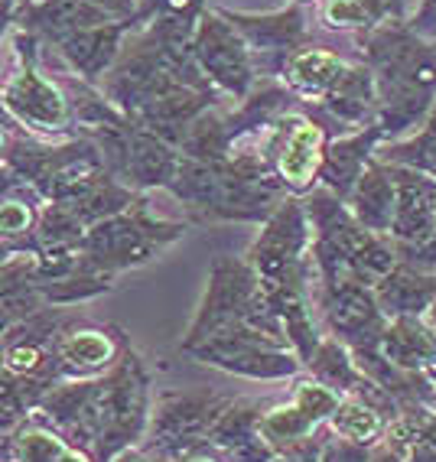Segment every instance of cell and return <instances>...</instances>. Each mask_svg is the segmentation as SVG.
<instances>
[{"mask_svg":"<svg viewBox=\"0 0 436 462\" xmlns=\"http://www.w3.org/2000/svg\"><path fill=\"white\" fill-rule=\"evenodd\" d=\"M316 147H320V134L310 125H300V131L290 137L287 150H283V173L293 182H306V176L313 173Z\"/></svg>","mask_w":436,"mask_h":462,"instance_id":"cell-1","label":"cell"},{"mask_svg":"<svg viewBox=\"0 0 436 462\" xmlns=\"http://www.w3.org/2000/svg\"><path fill=\"white\" fill-rule=\"evenodd\" d=\"M62 356L72 365H101L111 356V346H107V338L98 336V332H79V336H72L66 342Z\"/></svg>","mask_w":436,"mask_h":462,"instance_id":"cell-2","label":"cell"},{"mask_svg":"<svg viewBox=\"0 0 436 462\" xmlns=\"http://www.w3.org/2000/svg\"><path fill=\"white\" fill-rule=\"evenodd\" d=\"M336 430L348 439H368L378 430V417L362 404H346L336 417Z\"/></svg>","mask_w":436,"mask_h":462,"instance_id":"cell-3","label":"cell"},{"mask_svg":"<svg viewBox=\"0 0 436 462\" xmlns=\"http://www.w3.org/2000/svg\"><path fill=\"white\" fill-rule=\"evenodd\" d=\"M36 348H14V352H10L7 356V362H10V368H14V372H26V368H33L36 365Z\"/></svg>","mask_w":436,"mask_h":462,"instance_id":"cell-4","label":"cell"},{"mask_svg":"<svg viewBox=\"0 0 436 462\" xmlns=\"http://www.w3.org/2000/svg\"><path fill=\"white\" fill-rule=\"evenodd\" d=\"M26 218H30V215H26V208L7 206V208H4V231H10V235H14V231L26 228Z\"/></svg>","mask_w":436,"mask_h":462,"instance_id":"cell-5","label":"cell"}]
</instances>
